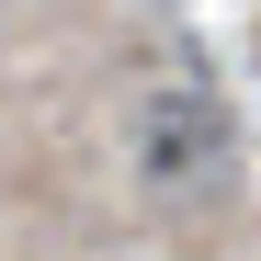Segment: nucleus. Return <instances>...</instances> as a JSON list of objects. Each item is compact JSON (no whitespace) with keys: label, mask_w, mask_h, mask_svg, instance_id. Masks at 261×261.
<instances>
[{"label":"nucleus","mask_w":261,"mask_h":261,"mask_svg":"<svg viewBox=\"0 0 261 261\" xmlns=\"http://www.w3.org/2000/svg\"><path fill=\"white\" fill-rule=\"evenodd\" d=\"M137 170H148V193H216L227 182V114H216L193 80L159 91L137 114Z\"/></svg>","instance_id":"1"}]
</instances>
